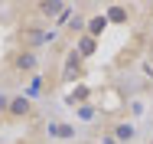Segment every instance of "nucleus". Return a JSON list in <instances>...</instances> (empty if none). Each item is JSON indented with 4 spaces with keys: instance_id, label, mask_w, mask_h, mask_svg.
Here are the masks:
<instances>
[{
    "instance_id": "1",
    "label": "nucleus",
    "mask_w": 153,
    "mask_h": 144,
    "mask_svg": "<svg viewBox=\"0 0 153 144\" xmlns=\"http://www.w3.org/2000/svg\"><path fill=\"white\" fill-rule=\"evenodd\" d=\"M98 108L104 112V115H117L124 108V95L117 88H101V95H98Z\"/></svg>"
},
{
    "instance_id": "2",
    "label": "nucleus",
    "mask_w": 153,
    "mask_h": 144,
    "mask_svg": "<svg viewBox=\"0 0 153 144\" xmlns=\"http://www.w3.org/2000/svg\"><path fill=\"white\" fill-rule=\"evenodd\" d=\"M82 62H85V59L72 49L68 59H65V72H62V79H65V82H82V79H85V66H82Z\"/></svg>"
},
{
    "instance_id": "3",
    "label": "nucleus",
    "mask_w": 153,
    "mask_h": 144,
    "mask_svg": "<svg viewBox=\"0 0 153 144\" xmlns=\"http://www.w3.org/2000/svg\"><path fill=\"white\" fill-rule=\"evenodd\" d=\"M111 138H114L117 144H130L134 138H137V128H134L130 121H117V124L111 128Z\"/></svg>"
},
{
    "instance_id": "4",
    "label": "nucleus",
    "mask_w": 153,
    "mask_h": 144,
    "mask_svg": "<svg viewBox=\"0 0 153 144\" xmlns=\"http://www.w3.org/2000/svg\"><path fill=\"white\" fill-rule=\"evenodd\" d=\"M94 92L88 85H82V82H78V85L72 88V92H68V95H65V102H68V105H72V108H82V105H88V98H91Z\"/></svg>"
},
{
    "instance_id": "5",
    "label": "nucleus",
    "mask_w": 153,
    "mask_h": 144,
    "mask_svg": "<svg viewBox=\"0 0 153 144\" xmlns=\"http://www.w3.org/2000/svg\"><path fill=\"white\" fill-rule=\"evenodd\" d=\"M13 118H30L33 115V102L26 95H16V98H10V108H7Z\"/></svg>"
},
{
    "instance_id": "6",
    "label": "nucleus",
    "mask_w": 153,
    "mask_h": 144,
    "mask_svg": "<svg viewBox=\"0 0 153 144\" xmlns=\"http://www.w3.org/2000/svg\"><path fill=\"white\" fill-rule=\"evenodd\" d=\"M13 69H16V72H33V69H36V53H33V49H20V53L13 56Z\"/></svg>"
},
{
    "instance_id": "7",
    "label": "nucleus",
    "mask_w": 153,
    "mask_h": 144,
    "mask_svg": "<svg viewBox=\"0 0 153 144\" xmlns=\"http://www.w3.org/2000/svg\"><path fill=\"white\" fill-rule=\"evenodd\" d=\"M75 53H78L82 59H91L94 53H98V39H91L88 33H82V36H78V43H75Z\"/></svg>"
},
{
    "instance_id": "8",
    "label": "nucleus",
    "mask_w": 153,
    "mask_h": 144,
    "mask_svg": "<svg viewBox=\"0 0 153 144\" xmlns=\"http://www.w3.org/2000/svg\"><path fill=\"white\" fill-rule=\"evenodd\" d=\"M108 26H111V23H108V17H104V13H98V17H91V20H88V26H85V33H88L91 39H101Z\"/></svg>"
},
{
    "instance_id": "9",
    "label": "nucleus",
    "mask_w": 153,
    "mask_h": 144,
    "mask_svg": "<svg viewBox=\"0 0 153 144\" xmlns=\"http://www.w3.org/2000/svg\"><path fill=\"white\" fill-rule=\"evenodd\" d=\"M104 17H108V23H127V20H130V10H127L124 3H111V7L104 10Z\"/></svg>"
},
{
    "instance_id": "10",
    "label": "nucleus",
    "mask_w": 153,
    "mask_h": 144,
    "mask_svg": "<svg viewBox=\"0 0 153 144\" xmlns=\"http://www.w3.org/2000/svg\"><path fill=\"white\" fill-rule=\"evenodd\" d=\"M49 134H52V138H75L72 124H49Z\"/></svg>"
},
{
    "instance_id": "11",
    "label": "nucleus",
    "mask_w": 153,
    "mask_h": 144,
    "mask_svg": "<svg viewBox=\"0 0 153 144\" xmlns=\"http://www.w3.org/2000/svg\"><path fill=\"white\" fill-rule=\"evenodd\" d=\"M39 13H46V17H56V13H62V3H39Z\"/></svg>"
},
{
    "instance_id": "12",
    "label": "nucleus",
    "mask_w": 153,
    "mask_h": 144,
    "mask_svg": "<svg viewBox=\"0 0 153 144\" xmlns=\"http://www.w3.org/2000/svg\"><path fill=\"white\" fill-rule=\"evenodd\" d=\"M98 144H117V141H114L111 134H104V138H101V141H98Z\"/></svg>"
},
{
    "instance_id": "13",
    "label": "nucleus",
    "mask_w": 153,
    "mask_h": 144,
    "mask_svg": "<svg viewBox=\"0 0 153 144\" xmlns=\"http://www.w3.org/2000/svg\"><path fill=\"white\" fill-rule=\"evenodd\" d=\"M150 59H153V43H150Z\"/></svg>"
}]
</instances>
